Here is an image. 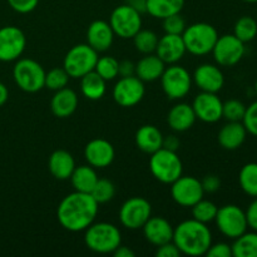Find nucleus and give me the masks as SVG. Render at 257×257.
Segmentation results:
<instances>
[{
	"mask_svg": "<svg viewBox=\"0 0 257 257\" xmlns=\"http://www.w3.org/2000/svg\"><path fill=\"white\" fill-rule=\"evenodd\" d=\"M242 123L245 125L247 133L257 137V100L251 103L248 107H246V112L245 115H243Z\"/></svg>",
	"mask_w": 257,
	"mask_h": 257,
	"instance_id": "41",
	"label": "nucleus"
},
{
	"mask_svg": "<svg viewBox=\"0 0 257 257\" xmlns=\"http://www.w3.org/2000/svg\"><path fill=\"white\" fill-rule=\"evenodd\" d=\"M233 35L237 37L242 43L251 42L257 35V22L248 15L241 17L233 28Z\"/></svg>",
	"mask_w": 257,
	"mask_h": 257,
	"instance_id": "34",
	"label": "nucleus"
},
{
	"mask_svg": "<svg viewBox=\"0 0 257 257\" xmlns=\"http://www.w3.org/2000/svg\"><path fill=\"white\" fill-rule=\"evenodd\" d=\"M232 247V256L235 257H257V231L242 233L235 238Z\"/></svg>",
	"mask_w": 257,
	"mask_h": 257,
	"instance_id": "31",
	"label": "nucleus"
},
{
	"mask_svg": "<svg viewBox=\"0 0 257 257\" xmlns=\"http://www.w3.org/2000/svg\"><path fill=\"white\" fill-rule=\"evenodd\" d=\"M186 52L187 50L182 35L165 34L158 39L157 48H156V54L168 65L180 62Z\"/></svg>",
	"mask_w": 257,
	"mask_h": 257,
	"instance_id": "21",
	"label": "nucleus"
},
{
	"mask_svg": "<svg viewBox=\"0 0 257 257\" xmlns=\"http://www.w3.org/2000/svg\"><path fill=\"white\" fill-rule=\"evenodd\" d=\"M163 148L170 151H177L180 147V140L176 136H168L167 138L163 137Z\"/></svg>",
	"mask_w": 257,
	"mask_h": 257,
	"instance_id": "48",
	"label": "nucleus"
},
{
	"mask_svg": "<svg viewBox=\"0 0 257 257\" xmlns=\"http://www.w3.org/2000/svg\"><path fill=\"white\" fill-rule=\"evenodd\" d=\"M98 60V53L88 44H77L70 48L63 60V68L70 78H82L94 70Z\"/></svg>",
	"mask_w": 257,
	"mask_h": 257,
	"instance_id": "7",
	"label": "nucleus"
},
{
	"mask_svg": "<svg viewBox=\"0 0 257 257\" xmlns=\"http://www.w3.org/2000/svg\"><path fill=\"white\" fill-rule=\"evenodd\" d=\"M8 98H9V90L4 83L0 82V107H3L7 103Z\"/></svg>",
	"mask_w": 257,
	"mask_h": 257,
	"instance_id": "51",
	"label": "nucleus"
},
{
	"mask_svg": "<svg viewBox=\"0 0 257 257\" xmlns=\"http://www.w3.org/2000/svg\"><path fill=\"white\" fill-rule=\"evenodd\" d=\"M150 170L156 180L165 185H171L182 176L183 165L175 151L162 147L151 155Z\"/></svg>",
	"mask_w": 257,
	"mask_h": 257,
	"instance_id": "5",
	"label": "nucleus"
},
{
	"mask_svg": "<svg viewBox=\"0 0 257 257\" xmlns=\"http://www.w3.org/2000/svg\"><path fill=\"white\" fill-rule=\"evenodd\" d=\"M161 85L170 99L177 100L185 98L192 88V75L185 67L170 64L160 78Z\"/></svg>",
	"mask_w": 257,
	"mask_h": 257,
	"instance_id": "8",
	"label": "nucleus"
},
{
	"mask_svg": "<svg viewBox=\"0 0 257 257\" xmlns=\"http://www.w3.org/2000/svg\"><path fill=\"white\" fill-rule=\"evenodd\" d=\"M70 77L65 72L64 68H53L49 72L45 73V87L50 90L63 89L68 85Z\"/></svg>",
	"mask_w": 257,
	"mask_h": 257,
	"instance_id": "38",
	"label": "nucleus"
},
{
	"mask_svg": "<svg viewBox=\"0 0 257 257\" xmlns=\"http://www.w3.org/2000/svg\"><path fill=\"white\" fill-rule=\"evenodd\" d=\"M192 80L201 89V92L217 93L225 85V77L223 73L217 65L215 64H201L196 68L192 75Z\"/></svg>",
	"mask_w": 257,
	"mask_h": 257,
	"instance_id": "17",
	"label": "nucleus"
},
{
	"mask_svg": "<svg viewBox=\"0 0 257 257\" xmlns=\"http://www.w3.org/2000/svg\"><path fill=\"white\" fill-rule=\"evenodd\" d=\"M208 257H232V247L226 242H218L211 245L206 252Z\"/></svg>",
	"mask_w": 257,
	"mask_h": 257,
	"instance_id": "43",
	"label": "nucleus"
},
{
	"mask_svg": "<svg viewBox=\"0 0 257 257\" xmlns=\"http://www.w3.org/2000/svg\"><path fill=\"white\" fill-rule=\"evenodd\" d=\"M115 151L110 142L103 138H95L87 143L84 157L88 165L94 168H105L114 161Z\"/></svg>",
	"mask_w": 257,
	"mask_h": 257,
	"instance_id": "18",
	"label": "nucleus"
},
{
	"mask_svg": "<svg viewBox=\"0 0 257 257\" xmlns=\"http://www.w3.org/2000/svg\"><path fill=\"white\" fill-rule=\"evenodd\" d=\"M146 93L145 82L137 75L120 77V79L113 87V99L123 108H131L137 105L143 99Z\"/></svg>",
	"mask_w": 257,
	"mask_h": 257,
	"instance_id": "14",
	"label": "nucleus"
},
{
	"mask_svg": "<svg viewBox=\"0 0 257 257\" xmlns=\"http://www.w3.org/2000/svg\"><path fill=\"white\" fill-rule=\"evenodd\" d=\"M10 8L20 14H28L32 13L38 7L39 0H8Z\"/></svg>",
	"mask_w": 257,
	"mask_h": 257,
	"instance_id": "42",
	"label": "nucleus"
},
{
	"mask_svg": "<svg viewBox=\"0 0 257 257\" xmlns=\"http://www.w3.org/2000/svg\"><path fill=\"white\" fill-rule=\"evenodd\" d=\"M128 4L132 8H135L140 14H143V13H147V0H132Z\"/></svg>",
	"mask_w": 257,
	"mask_h": 257,
	"instance_id": "50",
	"label": "nucleus"
},
{
	"mask_svg": "<svg viewBox=\"0 0 257 257\" xmlns=\"http://www.w3.org/2000/svg\"><path fill=\"white\" fill-rule=\"evenodd\" d=\"M173 228L175 227H172V225L165 217H161V216L152 217L151 216L147 222L143 225L142 230L146 240L152 243L153 246L158 247L163 243L172 241Z\"/></svg>",
	"mask_w": 257,
	"mask_h": 257,
	"instance_id": "20",
	"label": "nucleus"
},
{
	"mask_svg": "<svg viewBox=\"0 0 257 257\" xmlns=\"http://www.w3.org/2000/svg\"><path fill=\"white\" fill-rule=\"evenodd\" d=\"M238 183L246 195L257 197V163H247L241 168L238 173Z\"/></svg>",
	"mask_w": 257,
	"mask_h": 257,
	"instance_id": "32",
	"label": "nucleus"
},
{
	"mask_svg": "<svg viewBox=\"0 0 257 257\" xmlns=\"http://www.w3.org/2000/svg\"><path fill=\"white\" fill-rule=\"evenodd\" d=\"M245 112L246 105L241 100L230 99L222 105V118L227 122H242Z\"/></svg>",
	"mask_w": 257,
	"mask_h": 257,
	"instance_id": "39",
	"label": "nucleus"
},
{
	"mask_svg": "<svg viewBox=\"0 0 257 257\" xmlns=\"http://www.w3.org/2000/svg\"><path fill=\"white\" fill-rule=\"evenodd\" d=\"M215 222L220 232L228 238H237L247 231L245 211L236 205H225L217 210Z\"/></svg>",
	"mask_w": 257,
	"mask_h": 257,
	"instance_id": "9",
	"label": "nucleus"
},
{
	"mask_svg": "<svg viewBox=\"0 0 257 257\" xmlns=\"http://www.w3.org/2000/svg\"><path fill=\"white\" fill-rule=\"evenodd\" d=\"M163 20V30L166 34H175V35H182V33L186 29V20L183 19L182 15L178 14L170 15V17L165 18Z\"/></svg>",
	"mask_w": 257,
	"mask_h": 257,
	"instance_id": "40",
	"label": "nucleus"
},
{
	"mask_svg": "<svg viewBox=\"0 0 257 257\" xmlns=\"http://www.w3.org/2000/svg\"><path fill=\"white\" fill-rule=\"evenodd\" d=\"M98 203L90 193L74 191L60 201L57 208L58 222L70 232H80L94 222Z\"/></svg>",
	"mask_w": 257,
	"mask_h": 257,
	"instance_id": "1",
	"label": "nucleus"
},
{
	"mask_svg": "<svg viewBox=\"0 0 257 257\" xmlns=\"http://www.w3.org/2000/svg\"><path fill=\"white\" fill-rule=\"evenodd\" d=\"M196 114L192 104L178 103L173 105L167 114V123L176 132H186L193 127L196 122Z\"/></svg>",
	"mask_w": 257,
	"mask_h": 257,
	"instance_id": "24",
	"label": "nucleus"
},
{
	"mask_svg": "<svg viewBox=\"0 0 257 257\" xmlns=\"http://www.w3.org/2000/svg\"><path fill=\"white\" fill-rule=\"evenodd\" d=\"M245 213L248 227L252 228L253 231H257V197L250 203Z\"/></svg>",
	"mask_w": 257,
	"mask_h": 257,
	"instance_id": "46",
	"label": "nucleus"
},
{
	"mask_svg": "<svg viewBox=\"0 0 257 257\" xmlns=\"http://www.w3.org/2000/svg\"><path fill=\"white\" fill-rule=\"evenodd\" d=\"M205 191L202 183L193 176H181L171 183V196L177 205L182 207H192L202 200Z\"/></svg>",
	"mask_w": 257,
	"mask_h": 257,
	"instance_id": "12",
	"label": "nucleus"
},
{
	"mask_svg": "<svg viewBox=\"0 0 257 257\" xmlns=\"http://www.w3.org/2000/svg\"><path fill=\"white\" fill-rule=\"evenodd\" d=\"M142 14L137 12L130 4L119 5L112 12L109 24L114 35L122 39H132L142 29Z\"/></svg>",
	"mask_w": 257,
	"mask_h": 257,
	"instance_id": "10",
	"label": "nucleus"
},
{
	"mask_svg": "<svg viewBox=\"0 0 257 257\" xmlns=\"http://www.w3.org/2000/svg\"><path fill=\"white\" fill-rule=\"evenodd\" d=\"M152 216V206L146 198L132 197L119 208V221L128 230H140Z\"/></svg>",
	"mask_w": 257,
	"mask_h": 257,
	"instance_id": "11",
	"label": "nucleus"
},
{
	"mask_svg": "<svg viewBox=\"0 0 257 257\" xmlns=\"http://www.w3.org/2000/svg\"><path fill=\"white\" fill-rule=\"evenodd\" d=\"M84 231L85 246L93 252L113 253L122 245V233L113 223L93 222Z\"/></svg>",
	"mask_w": 257,
	"mask_h": 257,
	"instance_id": "3",
	"label": "nucleus"
},
{
	"mask_svg": "<svg viewBox=\"0 0 257 257\" xmlns=\"http://www.w3.org/2000/svg\"><path fill=\"white\" fill-rule=\"evenodd\" d=\"M156 256L158 257H180L181 252L177 248V246L173 243V241H170L167 243L158 246L156 251Z\"/></svg>",
	"mask_w": 257,
	"mask_h": 257,
	"instance_id": "44",
	"label": "nucleus"
},
{
	"mask_svg": "<svg viewBox=\"0 0 257 257\" xmlns=\"http://www.w3.org/2000/svg\"><path fill=\"white\" fill-rule=\"evenodd\" d=\"M245 3H257V0H242Z\"/></svg>",
	"mask_w": 257,
	"mask_h": 257,
	"instance_id": "52",
	"label": "nucleus"
},
{
	"mask_svg": "<svg viewBox=\"0 0 257 257\" xmlns=\"http://www.w3.org/2000/svg\"><path fill=\"white\" fill-rule=\"evenodd\" d=\"M78 95L70 88H63L54 93L50 102L52 113L58 118H68L77 110Z\"/></svg>",
	"mask_w": 257,
	"mask_h": 257,
	"instance_id": "22",
	"label": "nucleus"
},
{
	"mask_svg": "<svg viewBox=\"0 0 257 257\" xmlns=\"http://www.w3.org/2000/svg\"><path fill=\"white\" fill-rule=\"evenodd\" d=\"M13 77L22 90L37 93L45 87V70L37 60L23 58L15 63Z\"/></svg>",
	"mask_w": 257,
	"mask_h": 257,
	"instance_id": "6",
	"label": "nucleus"
},
{
	"mask_svg": "<svg viewBox=\"0 0 257 257\" xmlns=\"http://www.w3.org/2000/svg\"><path fill=\"white\" fill-rule=\"evenodd\" d=\"M255 92H256V94H257V79H256V83H255Z\"/></svg>",
	"mask_w": 257,
	"mask_h": 257,
	"instance_id": "53",
	"label": "nucleus"
},
{
	"mask_svg": "<svg viewBox=\"0 0 257 257\" xmlns=\"http://www.w3.org/2000/svg\"><path fill=\"white\" fill-rule=\"evenodd\" d=\"M130 2H132V0H127V3H130Z\"/></svg>",
	"mask_w": 257,
	"mask_h": 257,
	"instance_id": "54",
	"label": "nucleus"
},
{
	"mask_svg": "<svg viewBox=\"0 0 257 257\" xmlns=\"http://www.w3.org/2000/svg\"><path fill=\"white\" fill-rule=\"evenodd\" d=\"M114 32L108 22L94 20L87 29V44L97 53L107 52L113 44Z\"/></svg>",
	"mask_w": 257,
	"mask_h": 257,
	"instance_id": "19",
	"label": "nucleus"
},
{
	"mask_svg": "<svg viewBox=\"0 0 257 257\" xmlns=\"http://www.w3.org/2000/svg\"><path fill=\"white\" fill-rule=\"evenodd\" d=\"M48 168L54 178L59 181L69 180L75 168V161L72 153L65 150H57L50 155Z\"/></svg>",
	"mask_w": 257,
	"mask_h": 257,
	"instance_id": "23",
	"label": "nucleus"
},
{
	"mask_svg": "<svg viewBox=\"0 0 257 257\" xmlns=\"http://www.w3.org/2000/svg\"><path fill=\"white\" fill-rule=\"evenodd\" d=\"M247 136L242 122H227L218 132V143L223 150L235 151L243 145Z\"/></svg>",
	"mask_w": 257,
	"mask_h": 257,
	"instance_id": "26",
	"label": "nucleus"
},
{
	"mask_svg": "<svg viewBox=\"0 0 257 257\" xmlns=\"http://www.w3.org/2000/svg\"><path fill=\"white\" fill-rule=\"evenodd\" d=\"M166 63L157 54H145L136 64V75L142 82H155L162 77Z\"/></svg>",
	"mask_w": 257,
	"mask_h": 257,
	"instance_id": "27",
	"label": "nucleus"
},
{
	"mask_svg": "<svg viewBox=\"0 0 257 257\" xmlns=\"http://www.w3.org/2000/svg\"><path fill=\"white\" fill-rule=\"evenodd\" d=\"M218 33L208 23H195L186 27L182 39L186 50L192 55H206L212 52L218 39Z\"/></svg>",
	"mask_w": 257,
	"mask_h": 257,
	"instance_id": "4",
	"label": "nucleus"
},
{
	"mask_svg": "<svg viewBox=\"0 0 257 257\" xmlns=\"http://www.w3.org/2000/svg\"><path fill=\"white\" fill-rule=\"evenodd\" d=\"M172 241L181 255L202 256L212 245V233L206 223L191 218L173 228Z\"/></svg>",
	"mask_w": 257,
	"mask_h": 257,
	"instance_id": "2",
	"label": "nucleus"
},
{
	"mask_svg": "<svg viewBox=\"0 0 257 257\" xmlns=\"http://www.w3.org/2000/svg\"><path fill=\"white\" fill-rule=\"evenodd\" d=\"M113 255L115 257H135L136 253L135 251L131 250L130 247H127V246H118L117 248L114 250V252H113Z\"/></svg>",
	"mask_w": 257,
	"mask_h": 257,
	"instance_id": "49",
	"label": "nucleus"
},
{
	"mask_svg": "<svg viewBox=\"0 0 257 257\" xmlns=\"http://www.w3.org/2000/svg\"><path fill=\"white\" fill-rule=\"evenodd\" d=\"M133 39L136 49L142 54H152L156 52V48L158 44V35L155 32L148 29H141Z\"/></svg>",
	"mask_w": 257,
	"mask_h": 257,
	"instance_id": "33",
	"label": "nucleus"
},
{
	"mask_svg": "<svg viewBox=\"0 0 257 257\" xmlns=\"http://www.w3.org/2000/svg\"><path fill=\"white\" fill-rule=\"evenodd\" d=\"M82 94L89 100H99L107 90V80L103 79L95 70L87 73L80 78Z\"/></svg>",
	"mask_w": 257,
	"mask_h": 257,
	"instance_id": "29",
	"label": "nucleus"
},
{
	"mask_svg": "<svg viewBox=\"0 0 257 257\" xmlns=\"http://www.w3.org/2000/svg\"><path fill=\"white\" fill-rule=\"evenodd\" d=\"M223 102L217 93L201 92L193 99L192 108L196 118L205 123H216L222 118Z\"/></svg>",
	"mask_w": 257,
	"mask_h": 257,
	"instance_id": "16",
	"label": "nucleus"
},
{
	"mask_svg": "<svg viewBox=\"0 0 257 257\" xmlns=\"http://www.w3.org/2000/svg\"><path fill=\"white\" fill-rule=\"evenodd\" d=\"M118 68H119V62L114 57L104 55V57L98 58L94 70L103 79L109 82L118 77Z\"/></svg>",
	"mask_w": 257,
	"mask_h": 257,
	"instance_id": "37",
	"label": "nucleus"
},
{
	"mask_svg": "<svg viewBox=\"0 0 257 257\" xmlns=\"http://www.w3.org/2000/svg\"><path fill=\"white\" fill-rule=\"evenodd\" d=\"M192 217L195 220L200 221L202 223H210L212 221H215L216 215H217L218 207L212 202V201L207 200H200L196 205H193L192 207Z\"/></svg>",
	"mask_w": 257,
	"mask_h": 257,
	"instance_id": "35",
	"label": "nucleus"
},
{
	"mask_svg": "<svg viewBox=\"0 0 257 257\" xmlns=\"http://www.w3.org/2000/svg\"><path fill=\"white\" fill-rule=\"evenodd\" d=\"M213 59L221 67H233L245 55V43L233 34L218 37L212 52Z\"/></svg>",
	"mask_w": 257,
	"mask_h": 257,
	"instance_id": "13",
	"label": "nucleus"
},
{
	"mask_svg": "<svg viewBox=\"0 0 257 257\" xmlns=\"http://www.w3.org/2000/svg\"><path fill=\"white\" fill-rule=\"evenodd\" d=\"M118 75L119 77H132V75H136L135 63L131 62V60H122V62H119Z\"/></svg>",
	"mask_w": 257,
	"mask_h": 257,
	"instance_id": "47",
	"label": "nucleus"
},
{
	"mask_svg": "<svg viewBox=\"0 0 257 257\" xmlns=\"http://www.w3.org/2000/svg\"><path fill=\"white\" fill-rule=\"evenodd\" d=\"M90 195H92V197L94 198L98 205L109 202L115 196L114 183L110 180H107V178H98Z\"/></svg>",
	"mask_w": 257,
	"mask_h": 257,
	"instance_id": "36",
	"label": "nucleus"
},
{
	"mask_svg": "<svg viewBox=\"0 0 257 257\" xmlns=\"http://www.w3.org/2000/svg\"><path fill=\"white\" fill-rule=\"evenodd\" d=\"M201 183H202L203 191L208 193L216 192L221 187V180L216 175H207L201 181Z\"/></svg>",
	"mask_w": 257,
	"mask_h": 257,
	"instance_id": "45",
	"label": "nucleus"
},
{
	"mask_svg": "<svg viewBox=\"0 0 257 257\" xmlns=\"http://www.w3.org/2000/svg\"><path fill=\"white\" fill-rule=\"evenodd\" d=\"M136 146L143 153L152 155L161 150L163 146V135L157 127L152 124H145L138 128L135 136Z\"/></svg>",
	"mask_w": 257,
	"mask_h": 257,
	"instance_id": "25",
	"label": "nucleus"
},
{
	"mask_svg": "<svg viewBox=\"0 0 257 257\" xmlns=\"http://www.w3.org/2000/svg\"><path fill=\"white\" fill-rule=\"evenodd\" d=\"M185 7V0H147V13L157 19L178 14Z\"/></svg>",
	"mask_w": 257,
	"mask_h": 257,
	"instance_id": "30",
	"label": "nucleus"
},
{
	"mask_svg": "<svg viewBox=\"0 0 257 257\" xmlns=\"http://www.w3.org/2000/svg\"><path fill=\"white\" fill-rule=\"evenodd\" d=\"M27 47V38L22 29L8 25L0 29V62L19 59Z\"/></svg>",
	"mask_w": 257,
	"mask_h": 257,
	"instance_id": "15",
	"label": "nucleus"
},
{
	"mask_svg": "<svg viewBox=\"0 0 257 257\" xmlns=\"http://www.w3.org/2000/svg\"><path fill=\"white\" fill-rule=\"evenodd\" d=\"M70 182H72L74 191L78 192L90 193L93 187L98 181V175L95 172V168L89 165H83L77 167L75 166L72 176H70Z\"/></svg>",
	"mask_w": 257,
	"mask_h": 257,
	"instance_id": "28",
	"label": "nucleus"
}]
</instances>
